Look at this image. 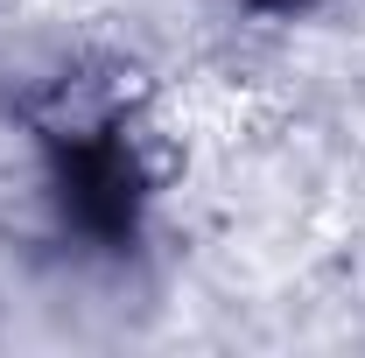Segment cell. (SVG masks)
Returning a JSON list of instances; mask_svg holds the SVG:
<instances>
[{
    "mask_svg": "<svg viewBox=\"0 0 365 358\" xmlns=\"http://www.w3.org/2000/svg\"><path fill=\"white\" fill-rule=\"evenodd\" d=\"M246 7H260V14H302V7H323V0H246Z\"/></svg>",
    "mask_w": 365,
    "mask_h": 358,
    "instance_id": "cell-1",
    "label": "cell"
}]
</instances>
